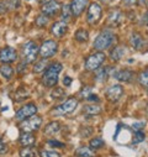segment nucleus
Returning a JSON list of instances; mask_svg holds the SVG:
<instances>
[{
	"mask_svg": "<svg viewBox=\"0 0 148 157\" xmlns=\"http://www.w3.org/2000/svg\"><path fill=\"white\" fill-rule=\"evenodd\" d=\"M74 37H76V40H77L78 42H87L88 38H89V33H88L87 30L79 29V30H77V32H76V35H74Z\"/></svg>",
	"mask_w": 148,
	"mask_h": 157,
	"instance_id": "nucleus-24",
	"label": "nucleus"
},
{
	"mask_svg": "<svg viewBox=\"0 0 148 157\" xmlns=\"http://www.w3.org/2000/svg\"><path fill=\"white\" fill-rule=\"evenodd\" d=\"M59 130H61V123H59V121H51L50 124L46 125V128H45V134H46V135H50V136H53V135L57 134Z\"/></svg>",
	"mask_w": 148,
	"mask_h": 157,
	"instance_id": "nucleus-21",
	"label": "nucleus"
},
{
	"mask_svg": "<svg viewBox=\"0 0 148 157\" xmlns=\"http://www.w3.org/2000/svg\"><path fill=\"white\" fill-rule=\"evenodd\" d=\"M138 81L141 83V86H144V87H148V69L143 71L141 74H139V78Z\"/></svg>",
	"mask_w": 148,
	"mask_h": 157,
	"instance_id": "nucleus-30",
	"label": "nucleus"
},
{
	"mask_svg": "<svg viewBox=\"0 0 148 157\" xmlns=\"http://www.w3.org/2000/svg\"><path fill=\"white\" fill-rule=\"evenodd\" d=\"M57 50H58V44L56 41H53V40H47V41H45L41 45V47H40V55H41L42 58H46L47 59V58L54 56L56 52H57Z\"/></svg>",
	"mask_w": 148,
	"mask_h": 157,
	"instance_id": "nucleus-7",
	"label": "nucleus"
},
{
	"mask_svg": "<svg viewBox=\"0 0 148 157\" xmlns=\"http://www.w3.org/2000/svg\"><path fill=\"white\" fill-rule=\"evenodd\" d=\"M88 2H89V0H72V3H70L72 14H73L74 16L82 15V13L87 9Z\"/></svg>",
	"mask_w": 148,
	"mask_h": 157,
	"instance_id": "nucleus-13",
	"label": "nucleus"
},
{
	"mask_svg": "<svg viewBox=\"0 0 148 157\" xmlns=\"http://www.w3.org/2000/svg\"><path fill=\"white\" fill-rule=\"evenodd\" d=\"M144 126V123H137V124H133L132 125V129L135 131H142V128Z\"/></svg>",
	"mask_w": 148,
	"mask_h": 157,
	"instance_id": "nucleus-37",
	"label": "nucleus"
},
{
	"mask_svg": "<svg viewBox=\"0 0 148 157\" xmlns=\"http://www.w3.org/2000/svg\"><path fill=\"white\" fill-rule=\"evenodd\" d=\"M36 113H37V106L31 103V104H26L22 108H20L16 111L15 117L17 120H26V119H28V117L36 115Z\"/></svg>",
	"mask_w": 148,
	"mask_h": 157,
	"instance_id": "nucleus-8",
	"label": "nucleus"
},
{
	"mask_svg": "<svg viewBox=\"0 0 148 157\" xmlns=\"http://www.w3.org/2000/svg\"><path fill=\"white\" fill-rule=\"evenodd\" d=\"M122 19H124L122 14H121L120 11H117V10H115V11H113V13H110V15H109V22L113 25V26H117V25H120V24L122 22Z\"/></svg>",
	"mask_w": 148,
	"mask_h": 157,
	"instance_id": "nucleus-22",
	"label": "nucleus"
},
{
	"mask_svg": "<svg viewBox=\"0 0 148 157\" xmlns=\"http://www.w3.org/2000/svg\"><path fill=\"white\" fill-rule=\"evenodd\" d=\"M40 52V47L37 46L36 42L33 41H27L24 46H22V52H21V57H22V62L27 63H32L36 61L37 55Z\"/></svg>",
	"mask_w": 148,
	"mask_h": 157,
	"instance_id": "nucleus-2",
	"label": "nucleus"
},
{
	"mask_svg": "<svg viewBox=\"0 0 148 157\" xmlns=\"http://www.w3.org/2000/svg\"><path fill=\"white\" fill-rule=\"evenodd\" d=\"M76 156L77 157H94L95 152L93 148H90L88 146H80L76 150Z\"/></svg>",
	"mask_w": 148,
	"mask_h": 157,
	"instance_id": "nucleus-20",
	"label": "nucleus"
},
{
	"mask_svg": "<svg viewBox=\"0 0 148 157\" xmlns=\"http://www.w3.org/2000/svg\"><path fill=\"white\" fill-rule=\"evenodd\" d=\"M17 59V52L13 47H4L0 50V62L3 64L13 63Z\"/></svg>",
	"mask_w": 148,
	"mask_h": 157,
	"instance_id": "nucleus-10",
	"label": "nucleus"
},
{
	"mask_svg": "<svg viewBox=\"0 0 148 157\" xmlns=\"http://www.w3.org/2000/svg\"><path fill=\"white\" fill-rule=\"evenodd\" d=\"M106 98L110 100V101H117L121 97H122V94H124V88L120 86V84H114V86H111V87H109L107 88V90H106Z\"/></svg>",
	"mask_w": 148,
	"mask_h": 157,
	"instance_id": "nucleus-12",
	"label": "nucleus"
},
{
	"mask_svg": "<svg viewBox=\"0 0 148 157\" xmlns=\"http://www.w3.org/2000/svg\"><path fill=\"white\" fill-rule=\"evenodd\" d=\"M126 55V48L124 46H116L110 53V58L113 61H120Z\"/></svg>",
	"mask_w": 148,
	"mask_h": 157,
	"instance_id": "nucleus-19",
	"label": "nucleus"
},
{
	"mask_svg": "<svg viewBox=\"0 0 148 157\" xmlns=\"http://www.w3.org/2000/svg\"><path fill=\"white\" fill-rule=\"evenodd\" d=\"M41 157H61V155L56 151H48V150H42L41 151Z\"/></svg>",
	"mask_w": 148,
	"mask_h": 157,
	"instance_id": "nucleus-34",
	"label": "nucleus"
},
{
	"mask_svg": "<svg viewBox=\"0 0 148 157\" xmlns=\"http://www.w3.org/2000/svg\"><path fill=\"white\" fill-rule=\"evenodd\" d=\"M105 58H106L105 53L100 52V51L90 55L85 61V69L87 71H96V69H99V67L104 63Z\"/></svg>",
	"mask_w": 148,
	"mask_h": 157,
	"instance_id": "nucleus-5",
	"label": "nucleus"
},
{
	"mask_svg": "<svg viewBox=\"0 0 148 157\" xmlns=\"http://www.w3.org/2000/svg\"><path fill=\"white\" fill-rule=\"evenodd\" d=\"M68 31V25L67 22L64 21H58V22H54L51 27V33L56 37H62L67 33Z\"/></svg>",
	"mask_w": 148,
	"mask_h": 157,
	"instance_id": "nucleus-14",
	"label": "nucleus"
},
{
	"mask_svg": "<svg viewBox=\"0 0 148 157\" xmlns=\"http://www.w3.org/2000/svg\"><path fill=\"white\" fill-rule=\"evenodd\" d=\"M0 74H2L5 79H10V78L13 77V74H14V68L9 64H3L2 67H0Z\"/></svg>",
	"mask_w": 148,
	"mask_h": 157,
	"instance_id": "nucleus-23",
	"label": "nucleus"
},
{
	"mask_svg": "<svg viewBox=\"0 0 148 157\" xmlns=\"http://www.w3.org/2000/svg\"><path fill=\"white\" fill-rule=\"evenodd\" d=\"M62 9V5L58 0H50L42 5V13L46 16H54Z\"/></svg>",
	"mask_w": 148,
	"mask_h": 157,
	"instance_id": "nucleus-11",
	"label": "nucleus"
},
{
	"mask_svg": "<svg viewBox=\"0 0 148 157\" xmlns=\"http://www.w3.org/2000/svg\"><path fill=\"white\" fill-rule=\"evenodd\" d=\"M130 44H131V46H132L135 50H142L143 46H144V38L142 37L141 33L133 32V33L131 35V38H130Z\"/></svg>",
	"mask_w": 148,
	"mask_h": 157,
	"instance_id": "nucleus-16",
	"label": "nucleus"
},
{
	"mask_svg": "<svg viewBox=\"0 0 148 157\" xmlns=\"http://www.w3.org/2000/svg\"><path fill=\"white\" fill-rule=\"evenodd\" d=\"M36 151L35 148H32L31 146L27 147H22L20 150V157H36Z\"/></svg>",
	"mask_w": 148,
	"mask_h": 157,
	"instance_id": "nucleus-27",
	"label": "nucleus"
},
{
	"mask_svg": "<svg viewBox=\"0 0 148 157\" xmlns=\"http://www.w3.org/2000/svg\"><path fill=\"white\" fill-rule=\"evenodd\" d=\"M61 71H62V64L59 62H54L50 64L42 75V83L47 87H54L58 82V75Z\"/></svg>",
	"mask_w": 148,
	"mask_h": 157,
	"instance_id": "nucleus-1",
	"label": "nucleus"
},
{
	"mask_svg": "<svg viewBox=\"0 0 148 157\" xmlns=\"http://www.w3.org/2000/svg\"><path fill=\"white\" fill-rule=\"evenodd\" d=\"M100 17H101V6L98 3L90 4L87 14V21L90 25H95L100 21Z\"/></svg>",
	"mask_w": 148,
	"mask_h": 157,
	"instance_id": "nucleus-9",
	"label": "nucleus"
},
{
	"mask_svg": "<svg viewBox=\"0 0 148 157\" xmlns=\"http://www.w3.org/2000/svg\"><path fill=\"white\" fill-rule=\"evenodd\" d=\"M136 2H137V0H126V3H127V4H135Z\"/></svg>",
	"mask_w": 148,
	"mask_h": 157,
	"instance_id": "nucleus-40",
	"label": "nucleus"
},
{
	"mask_svg": "<svg viewBox=\"0 0 148 157\" xmlns=\"http://www.w3.org/2000/svg\"><path fill=\"white\" fill-rule=\"evenodd\" d=\"M35 136L31 134V132H22L20 135V144L24 146V147H27V146H33L35 145Z\"/></svg>",
	"mask_w": 148,
	"mask_h": 157,
	"instance_id": "nucleus-18",
	"label": "nucleus"
},
{
	"mask_svg": "<svg viewBox=\"0 0 148 157\" xmlns=\"http://www.w3.org/2000/svg\"><path fill=\"white\" fill-rule=\"evenodd\" d=\"M83 113H85L88 115H98L101 113V108L98 105H87V106H84Z\"/></svg>",
	"mask_w": 148,
	"mask_h": 157,
	"instance_id": "nucleus-26",
	"label": "nucleus"
},
{
	"mask_svg": "<svg viewBox=\"0 0 148 157\" xmlns=\"http://www.w3.org/2000/svg\"><path fill=\"white\" fill-rule=\"evenodd\" d=\"M114 38H115V36H114V33L111 32V31H109V30L102 31L95 38V41H94V48H96L98 51H104V50L109 48L111 45H113Z\"/></svg>",
	"mask_w": 148,
	"mask_h": 157,
	"instance_id": "nucleus-3",
	"label": "nucleus"
},
{
	"mask_svg": "<svg viewBox=\"0 0 148 157\" xmlns=\"http://www.w3.org/2000/svg\"><path fill=\"white\" fill-rule=\"evenodd\" d=\"M116 79L121 81V82H131L132 78L135 75V73L130 69H124V71H114V74H113Z\"/></svg>",
	"mask_w": 148,
	"mask_h": 157,
	"instance_id": "nucleus-15",
	"label": "nucleus"
},
{
	"mask_svg": "<svg viewBox=\"0 0 148 157\" xmlns=\"http://www.w3.org/2000/svg\"><path fill=\"white\" fill-rule=\"evenodd\" d=\"M143 140H144V132L143 131H136L135 136L132 139V144H138V142H142Z\"/></svg>",
	"mask_w": 148,
	"mask_h": 157,
	"instance_id": "nucleus-33",
	"label": "nucleus"
},
{
	"mask_svg": "<svg viewBox=\"0 0 148 157\" xmlns=\"http://www.w3.org/2000/svg\"><path fill=\"white\" fill-rule=\"evenodd\" d=\"M47 67H48V66H47V61H46V58H43L42 61L37 62V63L35 64V67H33V72L40 73V72L45 71V68H47Z\"/></svg>",
	"mask_w": 148,
	"mask_h": 157,
	"instance_id": "nucleus-29",
	"label": "nucleus"
},
{
	"mask_svg": "<svg viewBox=\"0 0 148 157\" xmlns=\"http://www.w3.org/2000/svg\"><path fill=\"white\" fill-rule=\"evenodd\" d=\"M70 83H72V78H70V77H64L63 84H64L65 87H68V86H70Z\"/></svg>",
	"mask_w": 148,
	"mask_h": 157,
	"instance_id": "nucleus-39",
	"label": "nucleus"
},
{
	"mask_svg": "<svg viewBox=\"0 0 148 157\" xmlns=\"http://www.w3.org/2000/svg\"><path fill=\"white\" fill-rule=\"evenodd\" d=\"M89 146H90V148H93V150H99V148H101V147L105 146V141H104L101 137H94V139L90 140Z\"/></svg>",
	"mask_w": 148,
	"mask_h": 157,
	"instance_id": "nucleus-25",
	"label": "nucleus"
},
{
	"mask_svg": "<svg viewBox=\"0 0 148 157\" xmlns=\"http://www.w3.org/2000/svg\"><path fill=\"white\" fill-rule=\"evenodd\" d=\"M42 125V119L40 116H37V115H33L31 117H28V119L24 120L20 125L21 130L24 132H31V131H36V130H39Z\"/></svg>",
	"mask_w": 148,
	"mask_h": 157,
	"instance_id": "nucleus-6",
	"label": "nucleus"
},
{
	"mask_svg": "<svg viewBox=\"0 0 148 157\" xmlns=\"http://www.w3.org/2000/svg\"><path fill=\"white\" fill-rule=\"evenodd\" d=\"M6 152H8V146H6V144L3 141L2 136H0V155H4V153H6Z\"/></svg>",
	"mask_w": 148,
	"mask_h": 157,
	"instance_id": "nucleus-36",
	"label": "nucleus"
},
{
	"mask_svg": "<svg viewBox=\"0 0 148 157\" xmlns=\"http://www.w3.org/2000/svg\"><path fill=\"white\" fill-rule=\"evenodd\" d=\"M87 100H89V101H99V97L96 94H89L87 97Z\"/></svg>",
	"mask_w": 148,
	"mask_h": 157,
	"instance_id": "nucleus-38",
	"label": "nucleus"
},
{
	"mask_svg": "<svg viewBox=\"0 0 148 157\" xmlns=\"http://www.w3.org/2000/svg\"><path fill=\"white\" fill-rule=\"evenodd\" d=\"M47 22H48V19H47L46 15H40V16H37V19H36V25L39 26V27L46 26Z\"/></svg>",
	"mask_w": 148,
	"mask_h": 157,
	"instance_id": "nucleus-32",
	"label": "nucleus"
},
{
	"mask_svg": "<svg viewBox=\"0 0 148 157\" xmlns=\"http://www.w3.org/2000/svg\"><path fill=\"white\" fill-rule=\"evenodd\" d=\"M146 24H147V26H148V13L146 14Z\"/></svg>",
	"mask_w": 148,
	"mask_h": 157,
	"instance_id": "nucleus-41",
	"label": "nucleus"
},
{
	"mask_svg": "<svg viewBox=\"0 0 148 157\" xmlns=\"http://www.w3.org/2000/svg\"><path fill=\"white\" fill-rule=\"evenodd\" d=\"M114 71H111V67H104V68L96 69V81L98 82H105L107 79V77L114 73Z\"/></svg>",
	"mask_w": 148,
	"mask_h": 157,
	"instance_id": "nucleus-17",
	"label": "nucleus"
},
{
	"mask_svg": "<svg viewBox=\"0 0 148 157\" xmlns=\"http://www.w3.org/2000/svg\"><path fill=\"white\" fill-rule=\"evenodd\" d=\"M47 144H48L50 146H52V147H59V148L64 147V144H63V142H59V141H57V140H50Z\"/></svg>",
	"mask_w": 148,
	"mask_h": 157,
	"instance_id": "nucleus-35",
	"label": "nucleus"
},
{
	"mask_svg": "<svg viewBox=\"0 0 148 157\" xmlns=\"http://www.w3.org/2000/svg\"><path fill=\"white\" fill-rule=\"evenodd\" d=\"M51 95H52L53 99H62V98H64L65 92H64L62 88H54V90L52 92Z\"/></svg>",
	"mask_w": 148,
	"mask_h": 157,
	"instance_id": "nucleus-31",
	"label": "nucleus"
},
{
	"mask_svg": "<svg viewBox=\"0 0 148 157\" xmlns=\"http://www.w3.org/2000/svg\"><path fill=\"white\" fill-rule=\"evenodd\" d=\"M72 15H73V14H72V10H70V5H64V6H62V19H63L64 22L68 21Z\"/></svg>",
	"mask_w": 148,
	"mask_h": 157,
	"instance_id": "nucleus-28",
	"label": "nucleus"
},
{
	"mask_svg": "<svg viewBox=\"0 0 148 157\" xmlns=\"http://www.w3.org/2000/svg\"><path fill=\"white\" fill-rule=\"evenodd\" d=\"M78 106V100L76 98H68L65 101H63L62 104H59L54 110L53 114L56 115H67L73 113Z\"/></svg>",
	"mask_w": 148,
	"mask_h": 157,
	"instance_id": "nucleus-4",
	"label": "nucleus"
}]
</instances>
